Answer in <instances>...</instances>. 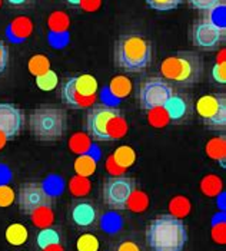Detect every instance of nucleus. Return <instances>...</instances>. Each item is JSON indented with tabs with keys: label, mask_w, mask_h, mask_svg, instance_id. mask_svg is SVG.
Listing matches in <instances>:
<instances>
[{
	"label": "nucleus",
	"mask_w": 226,
	"mask_h": 251,
	"mask_svg": "<svg viewBox=\"0 0 226 251\" xmlns=\"http://www.w3.org/2000/svg\"><path fill=\"white\" fill-rule=\"evenodd\" d=\"M85 131L93 141L112 142L126 135L128 122L117 106L100 103L88 109L85 116Z\"/></svg>",
	"instance_id": "1"
},
{
	"label": "nucleus",
	"mask_w": 226,
	"mask_h": 251,
	"mask_svg": "<svg viewBox=\"0 0 226 251\" xmlns=\"http://www.w3.org/2000/svg\"><path fill=\"white\" fill-rule=\"evenodd\" d=\"M146 4L158 12H169L176 9L183 0H145Z\"/></svg>",
	"instance_id": "32"
},
{
	"label": "nucleus",
	"mask_w": 226,
	"mask_h": 251,
	"mask_svg": "<svg viewBox=\"0 0 226 251\" xmlns=\"http://www.w3.org/2000/svg\"><path fill=\"white\" fill-rule=\"evenodd\" d=\"M132 92V82L125 75H117L111 79L109 85L105 89V97L111 99L112 102L122 100L128 98Z\"/></svg>",
	"instance_id": "16"
},
{
	"label": "nucleus",
	"mask_w": 226,
	"mask_h": 251,
	"mask_svg": "<svg viewBox=\"0 0 226 251\" xmlns=\"http://www.w3.org/2000/svg\"><path fill=\"white\" fill-rule=\"evenodd\" d=\"M196 114L209 129L224 131L226 126L225 94H207L196 100Z\"/></svg>",
	"instance_id": "7"
},
{
	"label": "nucleus",
	"mask_w": 226,
	"mask_h": 251,
	"mask_svg": "<svg viewBox=\"0 0 226 251\" xmlns=\"http://www.w3.org/2000/svg\"><path fill=\"white\" fill-rule=\"evenodd\" d=\"M10 4H15V6H19V4H23L26 0H7Z\"/></svg>",
	"instance_id": "43"
},
{
	"label": "nucleus",
	"mask_w": 226,
	"mask_h": 251,
	"mask_svg": "<svg viewBox=\"0 0 226 251\" xmlns=\"http://www.w3.org/2000/svg\"><path fill=\"white\" fill-rule=\"evenodd\" d=\"M190 4L199 10H213L221 0H189Z\"/></svg>",
	"instance_id": "36"
},
{
	"label": "nucleus",
	"mask_w": 226,
	"mask_h": 251,
	"mask_svg": "<svg viewBox=\"0 0 226 251\" xmlns=\"http://www.w3.org/2000/svg\"><path fill=\"white\" fill-rule=\"evenodd\" d=\"M24 122L23 112L13 103H0V134L7 141L16 138Z\"/></svg>",
	"instance_id": "13"
},
{
	"label": "nucleus",
	"mask_w": 226,
	"mask_h": 251,
	"mask_svg": "<svg viewBox=\"0 0 226 251\" xmlns=\"http://www.w3.org/2000/svg\"><path fill=\"white\" fill-rule=\"evenodd\" d=\"M146 243L152 251H182L188 243L186 226L172 214L158 215L146 228Z\"/></svg>",
	"instance_id": "2"
},
{
	"label": "nucleus",
	"mask_w": 226,
	"mask_h": 251,
	"mask_svg": "<svg viewBox=\"0 0 226 251\" xmlns=\"http://www.w3.org/2000/svg\"><path fill=\"white\" fill-rule=\"evenodd\" d=\"M60 95L70 109H89L99 98V83L89 74L68 77L62 83Z\"/></svg>",
	"instance_id": "6"
},
{
	"label": "nucleus",
	"mask_w": 226,
	"mask_h": 251,
	"mask_svg": "<svg viewBox=\"0 0 226 251\" xmlns=\"http://www.w3.org/2000/svg\"><path fill=\"white\" fill-rule=\"evenodd\" d=\"M0 4H1V0H0Z\"/></svg>",
	"instance_id": "45"
},
{
	"label": "nucleus",
	"mask_w": 226,
	"mask_h": 251,
	"mask_svg": "<svg viewBox=\"0 0 226 251\" xmlns=\"http://www.w3.org/2000/svg\"><path fill=\"white\" fill-rule=\"evenodd\" d=\"M36 244H38V247L40 250H45L47 247L60 244V234H59L57 230L52 228V227L42 228L39 231L38 237H36Z\"/></svg>",
	"instance_id": "21"
},
{
	"label": "nucleus",
	"mask_w": 226,
	"mask_h": 251,
	"mask_svg": "<svg viewBox=\"0 0 226 251\" xmlns=\"http://www.w3.org/2000/svg\"><path fill=\"white\" fill-rule=\"evenodd\" d=\"M27 238H29V231L23 224H19V223L10 224L6 228V240L12 246H16V247L23 246V244H26Z\"/></svg>",
	"instance_id": "20"
},
{
	"label": "nucleus",
	"mask_w": 226,
	"mask_h": 251,
	"mask_svg": "<svg viewBox=\"0 0 226 251\" xmlns=\"http://www.w3.org/2000/svg\"><path fill=\"white\" fill-rule=\"evenodd\" d=\"M169 208L172 215H175L178 218H183L190 211V204H189L188 198H185V197H175L170 201Z\"/></svg>",
	"instance_id": "29"
},
{
	"label": "nucleus",
	"mask_w": 226,
	"mask_h": 251,
	"mask_svg": "<svg viewBox=\"0 0 226 251\" xmlns=\"http://www.w3.org/2000/svg\"><path fill=\"white\" fill-rule=\"evenodd\" d=\"M97 218V211L89 201H79L72 207V220L79 227H90Z\"/></svg>",
	"instance_id": "17"
},
{
	"label": "nucleus",
	"mask_w": 226,
	"mask_h": 251,
	"mask_svg": "<svg viewBox=\"0 0 226 251\" xmlns=\"http://www.w3.org/2000/svg\"><path fill=\"white\" fill-rule=\"evenodd\" d=\"M18 204L22 213L30 215L38 208L49 207L52 204V195L40 182H26L20 187Z\"/></svg>",
	"instance_id": "11"
},
{
	"label": "nucleus",
	"mask_w": 226,
	"mask_h": 251,
	"mask_svg": "<svg viewBox=\"0 0 226 251\" xmlns=\"http://www.w3.org/2000/svg\"><path fill=\"white\" fill-rule=\"evenodd\" d=\"M135 190L136 182L131 176H109L103 182V201L112 210H125Z\"/></svg>",
	"instance_id": "9"
},
{
	"label": "nucleus",
	"mask_w": 226,
	"mask_h": 251,
	"mask_svg": "<svg viewBox=\"0 0 226 251\" xmlns=\"http://www.w3.org/2000/svg\"><path fill=\"white\" fill-rule=\"evenodd\" d=\"M69 4H72V6H79L80 4V0H66Z\"/></svg>",
	"instance_id": "44"
},
{
	"label": "nucleus",
	"mask_w": 226,
	"mask_h": 251,
	"mask_svg": "<svg viewBox=\"0 0 226 251\" xmlns=\"http://www.w3.org/2000/svg\"><path fill=\"white\" fill-rule=\"evenodd\" d=\"M49 40L55 48H63L69 40V27H70V19L65 12L56 10L53 12L49 20Z\"/></svg>",
	"instance_id": "14"
},
{
	"label": "nucleus",
	"mask_w": 226,
	"mask_h": 251,
	"mask_svg": "<svg viewBox=\"0 0 226 251\" xmlns=\"http://www.w3.org/2000/svg\"><path fill=\"white\" fill-rule=\"evenodd\" d=\"M33 32V23L26 16L13 19L6 27V36L12 43H23L30 38Z\"/></svg>",
	"instance_id": "15"
},
{
	"label": "nucleus",
	"mask_w": 226,
	"mask_h": 251,
	"mask_svg": "<svg viewBox=\"0 0 226 251\" xmlns=\"http://www.w3.org/2000/svg\"><path fill=\"white\" fill-rule=\"evenodd\" d=\"M42 251H65V250H63V247H62L60 244H56V246L47 247V249H45V250H42Z\"/></svg>",
	"instance_id": "41"
},
{
	"label": "nucleus",
	"mask_w": 226,
	"mask_h": 251,
	"mask_svg": "<svg viewBox=\"0 0 226 251\" xmlns=\"http://www.w3.org/2000/svg\"><path fill=\"white\" fill-rule=\"evenodd\" d=\"M69 190L76 197H83L90 191V181L85 176L76 175L69 182Z\"/></svg>",
	"instance_id": "28"
},
{
	"label": "nucleus",
	"mask_w": 226,
	"mask_h": 251,
	"mask_svg": "<svg viewBox=\"0 0 226 251\" xmlns=\"http://www.w3.org/2000/svg\"><path fill=\"white\" fill-rule=\"evenodd\" d=\"M151 112H153V115L149 116V119H151V122L155 125V126L160 128V126H165V125L169 122V119H168L166 114H163V116H160L162 114H158V112H156V109H155V111H151Z\"/></svg>",
	"instance_id": "37"
},
{
	"label": "nucleus",
	"mask_w": 226,
	"mask_h": 251,
	"mask_svg": "<svg viewBox=\"0 0 226 251\" xmlns=\"http://www.w3.org/2000/svg\"><path fill=\"white\" fill-rule=\"evenodd\" d=\"M59 83V77H57L56 72L49 69L47 72L42 74L36 76V85H38L39 89L45 91V92H49V91H53Z\"/></svg>",
	"instance_id": "25"
},
{
	"label": "nucleus",
	"mask_w": 226,
	"mask_h": 251,
	"mask_svg": "<svg viewBox=\"0 0 226 251\" xmlns=\"http://www.w3.org/2000/svg\"><path fill=\"white\" fill-rule=\"evenodd\" d=\"M226 36L225 25L215 20H203L193 26L192 40L201 50H215L224 43Z\"/></svg>",
	"instance_id": "10"
},
{
	"label": "nucleus",
	"mask_w": 226,
	"mask_h": 251,
	"mask_svg": "<svg viewBox=\"0 0 226 251\" xmlns=\"http://www.w3.org/2000/svg\"><path fill=\"white\" fill-rule=\"evenodd\" d=\"M201 188L207 197H216L222 191V181L215 175H207V176L203 178V181L201 184Z\"/></svg>",
	"instance_id": "26"
},
{
	"label": "nucleus",
	"mask_w": 226,
	"mask_h": 251,
	"mask_svg": "<svg viewBox=\"0 0 226 251\" xmlns=\"http://www.w3.org/2000/svg\"><path fill=\"white\" fill-rule=\"evenodd\" d=\"M114 251H142L140 250V247L135 243V241H131V240H125V241H122Z\"/></svg>",
	"instance_id": "39"
},
{
	"label": "nucleus",
	"mask_w": 226,
	"mask_h": 251,
	"mask_svg": "<svg viewBox=\"0 0 226 251\" xmlns=\"http://www.w3.org/2000/svg\"><path fill=\"white\" fill-rule=\"evenodd\" d=\"M79 6L86 12H94L100 7V0H80Z\"/></svg>",
	"instance_id": "40"
},
{
	"label": "nucleus",
	"mask_w": 226,
	"mask_h": 251,
	"mask_svg": "<svg viewBox=\"0 0 226 251\" xmlns=\"http://www.w3.org/2000/svg\"><path fill=\"white\" fill-rule=\"evenodd\" d=\"M15 198H16V194L12 187L6 184H0V207L1 208L12 205L15 202Z\"/></svg>",
	"instance_id": "33"
},
{
	"label": "nucleus",
	"mask_w": 226,
	"mask_h": 251,
	"mask_svg": "<svg viewBox=\"0 0 226 251\" xmlns=\"http://www.w3.org/2000/svg\"><path fill=\"white\" fill-rule=\"evenodd\" d=\"M96 167H97V156H93L92 151L79 155L75 161V171L79 176H85V178L92 176L96 171Z\"/></svg>",
	"instance_id": "18"
},
{
	"label": "nucleus",
	"mask_w": 226,
	"mask_h": 251,
	"mask_svg": "<svg viewBox=\"0 0 226 251\" xmlns=\"http://www.w3.org/2000/svg\"><path fill=\"white\" fill-rule=\"evenodd\" d=\"M50 69V60L45 55H35L29 60V71L32 75L39 76Z\"/></svg>",
	"instance_id": "27"
},
{
	"label": "nucleus",
	"mask_w": 226,
	"mask_h": 251,
	"mask_svg": "<svg viewBox=\"0 0 226 251\" xmlns=\"http://www.w3.org/2000/svg\"><path fill=\"white\" fill-rule=\"evenodd\" d=\"M159 72L165 80L188 88L201 80L203 74V62L196 52L181 50L163 59L159 66Z\"/></svg>",
	"instance_id": "4"
},
{
	"label": "nucleus",
	"mask_w": 226,
	"mask_h": 251,
	"mask_svg": "<svg viewBox=\"0 0 226 251\" xmlns=\"http://www.w3.org/2000/svg\"><path fill=\"white\" fill-rule=\"evenodd\" d=\"M212 77L216 83L225 85L226 83V63L225 62H216L212 68Z\"/></svg>",
	"instance_id": "35"
},
{
	"label": "nucleus",
	"mask_w": 226,
	"mask_h": 251,
	"mask_svg": "<svg viewBox=\"0 0 226 251\" xmlns=\"http://www.w3.org/2000/svg\"><path fill=\"white\" fill-rule=\"evenodd\" d=\"M152 62L151 40L139 35H122L114 43V63L128 74L143 72Z\"/></svg>",
	"instance_id": "3"
},
{
	"label": "nucleus",
	"mask_w": 226,
	"mask_h": 251,
	"mask_svg": "<svg viewBox=\"0 0 226 251\" xmlns=\"http://www.w3.org/2000/svg\"><path fill=\"white\" fill-rule=\"evenodd\" d=\"M212 237L218 244H225V220H216L212 226Z\"/></svg>",
	"instance_id": "34"
},
{
	"label": "nucleus",
	"mask_w": 226,
	"mask_h": 251,
	"mask_svg": "<svg viewBox=\"0 0 226 251\" xmlns=\"http://www.w3.org/2000/svg\"><path fill=\"white\" fill-rule=\"evenodd\" d=\"M162 109L168 116L169 122L183 124L189 121L193 114V102L190 97L183 92H173Z\"/></svg>",
	"instance_id": "12"
},
{
	"label": "nucleus",
	"mask_w": 226,
	"mask_h": 251,
	"mask_svg": "<svg viewBox=\"0 0 226 251\" xmlns=\"http://www.w3.org/2000/svg\"><path fill=\"white\" fill-rule=\"evenodd\" d=\"M148 207V197L146 194L142 193V191H133V194L129 198V202H128V207L129 210H132L135 213H140V211H145Z\"/></svg>",
	"instance_id": "31"
},
{
	"label": "nucleus",
	"mask_w": 226,
	"mask_h": 251,
	"mask_svg": "<svg viewBox=\"0 0 226 251\" xmlns=\"http://www.w3.org/2000/svg\"><path fill=\"white\" fill-rule=\"evenodd\" d=\"M32 215V223L39 227V228H46V227H50L53 224V211L49 207H42V208H38L36 211L30 214Z\"/></svg>",
	"instance_id": "23"
},
{
	"label": "nucleus",
	"mask_w": 226,
	"mask_h": 251,
	"mask_svg": "<svg viewBox=\"0 0 226 251\" xmlns=\"http://www.w3.org/2000/svg\"><path fill=\"white\" fill-rule=\"evenodd\" d=\"M6 142H7V139H6V136L3 135V134H0V150L6 145Z\"/></svg>",
	"instance_id": "42"
},
{
	"label": "nucleus",
	"mask_w": 226,
	"mask_h": 251,
	"mask_svg": "<svg viewBox=\"0 0 226 251\" xmlns=\"http://www.w3.org/2000/svg\"><path fill=\"white\" fill-rule=\"evenodd\" d=\"M173 94L168 80L160 76H151L143 79L139 85V103L143 111H155L163 108L166 100Z\"/></svg>",
	"instance_id": "8"
},
{
	"label": "nucleus",
	"mask_w": 226,
	"mask_h": 251,
	"mask_svg": "<svg viewBox=\"0 0 226 251\" xmlns=\"http://www.w3.org/2000/svg\"><path fill=\"white\" fill-rule=\"evenodd\" d=\"M69 145H70V150L79 155L86 154V152H90V151L96 150L90 142V138L85 134H75L70 138Z\"/></svg>",
	"instance_id": "24"
},
{
	"label": "nucleus",
	"mask_w": 226,
	"mask_h": 251,
	"mask_svg": "<svg viewBox=\"0 0 226 251\" xmlns=\"http://www.w3.org/2000/svg\"><path fill=\"white\" fill-rule=\"evenodd\" d=\"M29 129L38 141H57L68 129V114L62 108H36L29 114Z\"/></svg>",
	"instance_id": "5"
},
{
	"label": "nucleus",
	"mask_w": 226,
	"mask_h": 251,
	"mask_svg": "<svg viewBox=\"0 0 226 251\" xmlns=\"http://www.w3.org/2000/svg\"><path fill=\"white\" fill-rule=\"evenodd\" d=\"M135 159H136V154L131 147L125 145V147H120L116 150V152L113 154V158L111 159L112 162L116 164V167H120V168H129L135 164Z\"/></svg>",
	"instance_id": "22"
},
{
	"label": "nucleus",
	"mask_w": 226,
	"mask_h": 251,
	"mask_svg": "<svg viewBox=\"0 0 226 251\" xmlns=\"http://www.w3.org/2000/svg\"><path fill=\"white\" fill-rule=\"evenodd\" d=\"M206 154L215 159L216 162H219L222 165V168H225L226 161V141L225 136H216L212 138L206 144Z\"/></svg>",
	"instance_id": "19"
},
{
	"label": "nucleus",
	"mask_w": 226,
	"mask_h": 251,
	"mask_svg": "<svg viewBox=\"0 0 226 251\" xmlns=\"http://www.w3.org/2000/svg\"><path fill=\"white\" fill-rule=\"evenodd\" d=\"M99 240L93 234H82L76 241L77 251H99Z\"/></svg>",
	"instance_id": "30"
},
{
	"label": "nucleus",
	"mask_w": 226,
	"mask_h": 251,
	"mask_svg": "<svg viewBox=\"0 0 226 251\" xmlns=\"http://www.w3.org/2000/svg\"><path fill=\"white\" fill-rule=\"evenodd\" d=\"M7 62H9V52H7V48H6L4 43L0 40V75L6 71Z\"/></svg>",
	"instance_id": "38"
}]
</instances>
